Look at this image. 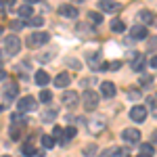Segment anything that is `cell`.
Instances as JSON below:
<instances>
[{
  "label": "cell",
  "mask_w": 157,
  "mask_h": 157,
  "mask_svg": "<svg viewBox=\"0 0 157 157\" xmlns=\"http://www.w3.org/2000/svg\"><path fill=\"white\" fill-rule=\"evenodd\" d=\"M48 34H44V32H34V34H32V36H27V40H25V42H27V46H29V48H36V46H42V44H46V42H48Z\"/></svg>",
  "instance_id": "6da1fadb"
},
{
  "label": "cell",
  "mask_w": 157,
  "mask_h": 157,
  "mask_svg": "<svg viewBox=\"0 0 157 157\" xmlns=\"http://www.w3.org/2000/svg\"><path fill=\"white\" fill-rule=\"evenodd\" d=\"M82 103H84V107L88 111H94L98 107V94L92 92V90H86L84 94H82Z\"/></svg>",
  "instance_id": "7a4b0ae2"
},
{
  "label": "cell",
  "mask_w": 157,
  "mask_h": 157,
  "mask_svg": "<svg viewBox=\"0 0 157 157\" xmlns=\"http://www.w3.org/2000/svg\"><path fill=\"white\" fill-rule=\"evenodd\" d=\"M6 52L9 55H17L19 50H21V40H19V36H6Z\"/></svg>",
  "instance_id": "3957f363"
},
{
  "label": "cell",
  "mask_w": 157,
  "mask_h": 157,
  "mask_svg": "<svg viewBox=\"0 0 157 157\" xmlns=\"http://www.w3.org/2000/svg\"><path fill=\"white\" fill-rule=\"evenodd\" d=\"M17 109H19V111H23V113L34 111V109H36V98H34V97H23L19 103H17Z\"/></svg>",
  "instance_id": "277c9868"
},
{
  "label": "cell",
  "mask_w": 157,
  "mask_h": 157,
  "mask_svg": "<svg viewBox=\"0 0 157 157\" xmlns=\"http://www.w3.org/2000/svg\"><path fill=\"white\" fill-rule=\"evenodd\" d=\"M61 101H63L67 107H73V105H78V103H80V94H78L75 90H65V92H63V97H61Z\"/></svg>",
  "instance_id": "5b68a950"
},
{
  "label": "cell",
  "mask_w": 157,
  "mask_h": 157,
  "mask_svg": "<svg viewBox=\"0 0 157 157\" xmlns=\"http://www.w3.org/2000/svg\"><path fill=\"white\" fill-rule=\"evenodd\" d=\"M121 138H124L126 143H132V145H136V143L140 140V132H138L136 128H126V130L121 132Z\"/></svg>",
  "instance_id": "8992f818"
},
{
  "label": "cell",
  "mask_w": 157,
  "mask_h": 157,
  "mask_svg": "<svg viewBox=\"0 0 157 157\" xmlns=\"http://www.w3.org/2000/svg\"><path fill=\"white\" fill-rule=\"evenodd\" d=\"M130 120H134V121H145L147 120V109L143 107V105H136V107H132L130 109Z\"/></svg>",
  "instance_id": "52a82bcc"
},
{
  "label": "cell",
  "mask_w": 157,
  "mask_h": 157,
  "mask_svg": "<svg viewBox=\"0 0 157 157\" xmlns=\"http://www.w3.org/2000/svg\"><path fill=\"white\" fill-rule=\"evenodd\" d=\"M98 9L105 11V13H117L121 9V4L120 2H113V0H101L98 2Z\"/></svg>",
  "instance_id": "ba28073f"
},
{
  "label": "cell",
  "mask_w": 157,
  "mask_h": 157,
  "mask_svg": "<svg viewBox=\"0 0 157 157\" xmlns=\"http://www.w3.org/2000/svg\"><path fill=\"white\" fill-rule=\"evenodd\" d=\"M130 36H132L134 40H145L147 38V27L145 25H132V27H130Z\"/></svg>",
  "instance_id": "9c48e42d"
},
{
  "label": "cell",
  "mask_w": 157,
  "mask_h": 157,
  "mask_svg": "<svg viewBox=\"0 0 157 157\" xmlns=\"http://www.w3.org/2000/svg\"><path fill=\"white\" fill-rule=\"evenodd\" d=\"M59 13L63 17H67V19H75V17H78V9H75L73 4H63L59 9Z\"/></svg>",
  "instance_id": "30bf717a"
},
{
  "label": "cell",
  "mask_w": 157,
  "mask_h": 157,
  "mask_svg": "<svg viewBox=\"0 0 157 157\" xmlns=\"http://www.w3.org/2000/svg\"><path fill=\"white\" fill-rule=\"evenodd\" d=\"M132 69L134 71H143V67H145V57H143V55H140V52H132Z\"/></svg>",
  "instance_id": "8fae6325"
},
{
  "label": "cell",
  "mask_w": 157,
  "mask_h": 157,
  "mask_svg": "<svg viewBox=\"0 0 157 157\" xmlns=\"http://www.w3.org/2000/svg\"><path fill=\"white\" fill-rule=\"evenodd\" d=\"M32 13H34L32 2H25V4H21V6L17 9V15H19V17H25V19H29V17H32Z\"/></svg>",
  "instance_id": "7c38bea8"
},
{
  "label": "cell",
  "mask_w": 157,
  "mask_h": 157,
  "mask_svg": "<svg viewBox=\"0 0 157 157\" xmlns=\"http://www.w3.org/2000/svg\"><path fill=\"white\" fill-rule=\"evenodd\" d=\"M69 82H71V75H69L67 71H61L59 75L55 78V84L59 86V88H65V86L69 84Z\"/></svg>",
  "instance_id": "4fadbf2b"
},
{
  "label": "cell",
  "mask_w": 157,
  "mask_h": 157,
  "mask_svg": "<svg viewBox=\"0 0 157 157\" xmlns=\"http://www.w3.org/2000/svg\"><path fill=\"white\" fill-rule=\"evenodd\" d=\"M101 92H103L107 98H111V97H115V92H117V90H115L113 82H103V84H101Z\"/></svg>",
  "instance_id": "5bb4252c"
},
{
  "label": "cell",
  "mask_w": 157,
  "mask_h": 157,
  "mask_svg": "<svg viewBox=\"0 0 157 157\" xmlns=\"http://www.w3.org/2000/svg\"><path fill=\"white\" fill-rule=\"evenodd\" d=\"M138 19H140L143 23H149V25L155 23V15H153L151 11H140L138 13Z\"/></svg>",
  "instance_id": "9a60e30c"
},
{
  "label": "cell",
  "mask_w": 157,
  "mask_h": 157,
  "mask_svg": "<svg viewBox=\"0 0 157 157\" xmlns=\"http://www.w3.org/2000/svg\"><path fill=\"white\" fill-rule=\"evenodd\" d=\"M34 80H36V84H38V86H46V84H48V73L40 69V71H36Z\"/></svg>",
  "instance_id": "2e32d148"
},
{
  "label": "cell",
  "mask_w": 157,
  "mask_h": 157,
  "mask_svg": "<svg viewBox=\"0 0 157 157\" xmlns=\"http://www.w3.org/2000/svg\"><path fill=\"white\" fill-rule=\"evenodd\" d=\"M88 126H90V132H101V130L105 128V121L103 120H92Z\"/></svg>",
  "instance_id": "e0dca14e"
},
{
  "label": "cell",
  "mask_w": 157,
  "mask_h": 157,
  "mask_svg": "<svg viewBox=\"0 0 157 157\" xmlns=\"http://www.w3.org/2000/svg\"><path fill=\"white\" fill-rule=\"evenodd\" d=\"M75 134H78V130H75L73 126H69V128H65V130H63V143H65V140H71V138L75 136Z\"/></svg>",
  "instance_id": "ac0fdd59"
},
{
  "label": "cell",
  "mask_w": 157,
  "mask_h": 157,
  "mask_svg": "<svg viewBox=\"0 0 157 157\" xmlns=\"http://www.w3.org/2000/svg\"><path fill=\"white\" fill-rule=\"evenodd\" d=\"M88 19H90V23H94V25H101V21H103V15H101V13H94V11H90V13H88Z\"/></svg>",
  "instance_id": "d6986e66"
},
{
  "label": "cell",
  "mask_w": 157,
  "mask_h": 157,
  "mask_svg": "<svg viewBox=\"0 0 157 157\" xmlns=\"http://www.w3.org/2000/svg\"><path fill=\"white\" fill-rule=\"evenodd\" d=\"M138 157H153V145H140V155Z\"/></svg>",
  "instance_id": "ffe728a7"
},
{
  "label": "cell",
  "mask_w": 157,
  "mask_h": 157,
  "mask_svg": "<svg viewBox=\"0 0 157 157\" xmlns=\"http://www.w3.org/2000/svg\"><path fill=\"white\" fill-rule=\"evenodd\" d=\"M111 29H113V32H124V29H126V25L121 23L120 19H113V21H111Z\"/></svg>",
  "instance_id": "44dd1931"
},
{
  "label": "cell",
  "mask_w": 157,
  "mask_h": 157,
  "mask_svg": "<svg viewBox=\"0 0 157 157\" xmlns=\"http://www.w3.org/2000/svg\"><path fill=\"white\" fill-rule=\"evenodd\" d=\"M42 145H44V149H50V147H55V138L52 136H42Z\"/></svg>",
  "instance_id": "7402d4cb"
},
{
  "label": "cell",
  "mask_w": 157,
  "mask_h": 157,
  "mask_svg": "<svg viewBox=\"0 0 157 157\" xmlns=\"http://www.w3.org/2000/svg\"><path fill=\"white\" fill-rule=\"evenodd\" d=\"M29 25H34V27H42V25H44V19H42V17H29Z\"/></svg>",
  "instance_id": "603a6c76"
},
{
  "label": "cell",
  "mask_w": 157,
  "mask_h": 157,
  "mask_svg": "<svg viewBox=\"0 0 157 157\" xmlns=\"http://www.w3.org/2000/svg\"><path fill=\"white\" fill-rule=\"evenodd\" d=\"M6 98H13V97H17V92H19V88L17 86H6Z\"/></svg>",
  "instance_id": "cb8c5ba5"
},
{
  "label": "cell",
  "mask_w": 157,
  "mask_h": 157,
  "mask_svg": "<svg viewBox=\"0 0 157 157\" xmlns=\"http://www.w3.org/2000/svg\"><path fill=\"white\" fill-rule=\"evenodd\" d=\"M40 101H42V103H50V101H52V92L42 90V92H40Z\"/></svg>",
  "instance_id": "d4e9b609"
},
{
  "label": "cell",
  "mask_w": 157,
  "mask_h": 157,
  "mask_svg": "<svg viewBox=\"0 0 157 157\" xmlns=\"http://www.w3.org/2000/svg\"><path fill=\"white\" fill-rule=\"evenodd\" d=\"M21 151H23V155H25V157H29V155H36V149H34L32 145H23V149H21Z\"/></svg>",
  "instance_id": "484cf974"
},
{
  "label": "cell",
  "mask_w": 157,
  "mask_h": 157,
  "mask_svg": "<svg viewBox=\"0 0 157 157\" xmlns=\"http://www.w3.org/2000/svg\"><path fill=\"white\" fill-rule=\"evenodd\" d=\"M11 120H13V126H15V124H17V126L25 124V120L21 117V115H19V113H13V115H11Z\"/></svg>",
  "instance_id": "4316f807"
},
{
  "label": "cell",
  "mask_w": 157,
  "mask_h": 157,
  "mask_svg": "<svg viewBox=\"0 0 157 157\" xmlns=\"http://www.w3.org/2000/svg\"><path fill=\"white\" fill-rule=\"evenodd\" d=\"M120 67H121V61H111V63H109V69H113V71L120 69Z\"/></svg>",
  "instance_id": "83f0119b"
},
{
  "label": "cell",
  "mask_w": 157,
  "mask_h": 157,
  "mask_svg": "<svg viewBox=\"0 0 157 157\" xmlns=\"http://www.w3.org/2000/svg\"><path fill=\"white\" fill-rule=\"evenodd\" d=\"M113 153H115V149H107L105 153H101L98 157H113Z\"/></svg>",
  "instance_id": "f1b7e54d"
},
{
  "label": "cell",
  "mask_w": 157,
  "mask_h": 157,
  "mask_svg": "<svg viewBox=\"0 0 157 157\" xmlns=\"http://www.w3.org/2000/svg\"><path fill=\"white\" fill-rule=\"evenodd\" d=\"M61 134H63V128L55 126V128H52V136H61Z\"/></svg>",
  "instance_id": "f546056e"
},
{
  "label": "cell",
  "mask_w": 157,
  "mask_h": 157,
  "mask_svg": "<svg viewBox=\"0 0 157 157\" xmlns=\"http://www.w3.org/2000/svg\"><path fill=\"white\" fill-rule=\"evenodd\" d=\"M149 109H151V111L155 113V97H151V98H149Z\"/></svg>",
  "instance_id": "4dcf8cb0"
},
{
  "label": "cell",
  "mask_w": 157,
  "mask_h": 157,
  "mask_svg": "<svg viewBox=\"0 0 157 157\" xmlns=\"http://www.w3.org/2000/svg\"><path fill=\"white\" fill-rule=\"evenodd\" d=\"M11 27H13V29H21V27H23V23H21V21H13Z\"/></svg>",
  "instance_id": "1f68e13d"
},
{
  "label": "cell",
  "mask_w": 157,
  "mask_h": 157,
  "mask_svg": "<svg viewBox=\"0 0 157 157\" xmlns=\"http://www.w3.org/2000/svg\"><path fill=\"white\" fill-rule=\"evenodd\" d=\"M151 82H153V78H151V75H145V78L140 80V84H151Z\"/></svg>",
  "instance_id": "d6a6232c"
},
{
  "label": "cell",
  "mask_w": 157,
  "mask_h": 157,
  "mask_svg": "<svg viewBox=\"0 0 157 157\" xmlns=\"http://www.w3.org/2000/svg\"><path fill=\"white\" fill-rule=\"evenodd\" d=\"M128 97H130V98H138V90H130Z\"/></svg>",
  "instance_id": "836d02e7"
},
{
  "label": "cell",
  "mask_w": 157,
  "mask_h": 157,
  "mask_svg": "<svg viewBox=\"0 0 157 157\" xmlns=\"http://www.w3.org/2000/svg\"><path fill=\"white\" fill-rule=\"evenodd\" d=\"M149 65H151V67H155V65H157V59H155V55H153V57L149 59Z\"/></svg>",
  "instance_id": "e575fe53"
},
{
  "label": "cell",
  "mask_w": 157,
  "mask_h": 157,
  "mask_svg": "<svg viewBox=\"0 0 157 157\" xmlns=\"http://www.w3.org/2000/svg\"><path fill=\"white\" fill-rule=\"evenodd\" d=\"M4 78H6V71H4V69H0V80H4Z\"/></svg>",
  "instance_id": "d590c367"
},
{
  "label": "cell",
  "mask_w": 157,
  "mask_h": 157,
  "mask_svg": "<svg viewBox=\"0 0 157 157\" xmlns=\"http://www.w3.org/2000/svg\"><path fill=\"white\" fill-rule=\"evenodd\" d=\"M2 157H11V155H2Z\"/></svg>",
  "instance_id": "8d00e7d4"
}]
</instances>
